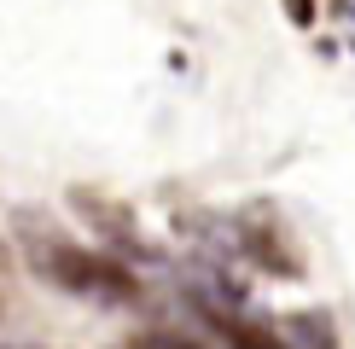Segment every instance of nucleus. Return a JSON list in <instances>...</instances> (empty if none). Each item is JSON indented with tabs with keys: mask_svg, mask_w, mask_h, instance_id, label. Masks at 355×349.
I'll return each instance as SVG.
<instances>
[{
	"mask_svg": "<svg viewBox=\"0 0 355 349\" xmlns=\"http://www.w3.org/2000/svg\"><path fill=\"white\" fill-rule=\"evenodd\" d=\"M41 268H47L58 285H70V291H105V297H123L128 291V280L111 268V262H99L87 251H70V244H53V256L41 251Z\"/></svg>",
	"mask_w": 355,
	"mask_h": 349,
	"instance_id": "1",
	"label": "nucleus"
},
{
	"mask_svg": "<svg viewBox=\"0 0 355 349\" xmlns=\"http://www.w3.org/2000/svg\"><path fill=\"white\" fill-rule=\"evenodd\" d=\"M227 343H233V349H286L274 332H262V326H233V320H227Z\"/></svg>",
	"mask_w": 355,
	"mask_h": 349,
	"instance_id": "2",
	"label": "nucleus"
},
{
	"mask_svg": "<svg viewBox=\"0 0 355 349\" xmlns=\"http://www.w3.org/2000/svg\"><path fill=\"white\" fill-rule=\"evenodd\" d=\"M135 349H198V343H187V338H146V343H135Z\"/></svg>",
	"mask_w": 355,
	"mask_h": 349,
	"instance_id": "3",
	"label": "nucleus"
}]
</instances>
